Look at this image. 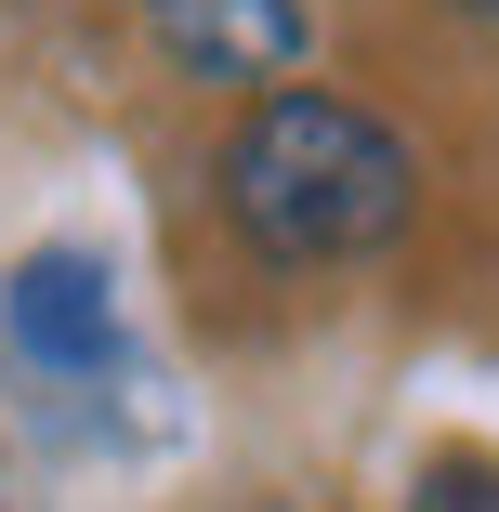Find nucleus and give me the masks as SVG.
I'll list each match as a JSON object with an SVG mask.
<instances>
[{
	"instance_id": "nucleus-1",
	"label": "nucleus",
	"mask_w": 499,
	"mask_h": 512,
	"mask_svg": "<svg viewBox=\"0 0 499 512\" xmlns=\"http://www.w3.org/2000/svg\"><path fill=\"white\" fill-rule=\"evenodd\" d=\"M408 197H421L408 145L342 92H263L224 132V211L263 263H355L408 224Z\"/></svg>"
},
{
	"instance_id": "nucleus-2",
	"label": "nucleus",
	"mask_w": 499,
	"mask_h": 512,
	"mask_svg": "<svg viewBox=\"0 0 499 512\" xmlns=\"http://www.w3.org/2000/svg\"><path fill=\"white\" fill-rule=\"evenodd\" d=\"M158 40L197 79H289L303 66V0H158Z\"/></svg>"
},
{
	"instance_id": "nucleus-3",
	"label": "nucleus",
	"mask_w": 499,
	"mask_h": 512,
	"mask_svg": "<svg viewBox=\"0 0 499 512\" xmlns=\"http://www.w3.org/2000/svg\"><path fill=\"white\" fill-rule=\"evenodd\" d=\"M14 342H27L40 368H106V342H119L106 263H92V250H40V263L14 276Z\"/></svg>"
},
{
	"instance_id": "nucleus-4",
	"label": "nucleus",
	"mask_w": 499,
	"mask_h": 512,
	"mask_svg": "<svg viewBox=\"0 0 499 512\" xmlns=\"http://www.w3.org/2000/svg\"><path fill=\"white\" fill-rule=\"evenodd\" d=\"M408 512H499V460H434Z\"/></svg>"
},
{
	"instance_id": "nucleus-5",
	"label": "nucleus",
	"mask_w": 499,
	"mask_h": 512,
	"mask_svg": "<svg viewBox=\"0 0 499 512\" xmlns=\"http://www.w3.org/2000/svg\"><path fill=\"white\" fill-rule=\"evenodd\" d=\"M460 14H499V0H460Z\"/></svg>"
}]
</instances>
